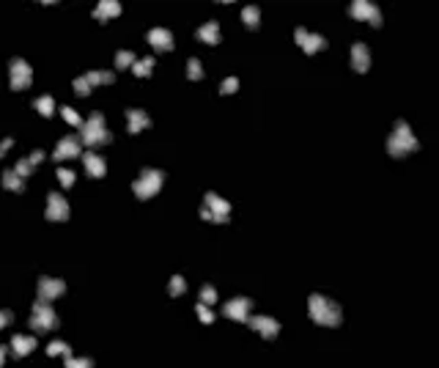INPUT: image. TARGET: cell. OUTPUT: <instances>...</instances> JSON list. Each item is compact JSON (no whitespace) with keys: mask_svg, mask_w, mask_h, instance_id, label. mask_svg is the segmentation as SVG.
<instances>
[{"mask_svg":"<svg viewBox=\"0 0 439 368\" xmlns=\"http://www.w3.org/2000/svg\"><path fill=\"white\" fill-rule=\"evenodd\" d=\"M236 88H239V80H236V77H228V80L220 85V94H233Z\"/></svg>","mask_w":439,"mask_h":368,"instance_id":"31","label":"cell"},{"mask_svg":"<svg viewBox=\"0 0 439 368\" xmlns=\"http://www.w3.org/2000/svg\"><path fill=\"white\" fill-rule=\"evenodd\" d=\"M201 302H203V305H214V302H217V292H214V286H209V283H206V286L201 289Z\"/></svg>","mask_w":439,"mask_h":368,"instance_id":"27","label":"cell"},{"mask_svg":"<svg viewBox=\"0 0 439 368\" xmlns=\"http://www.w3.org/2000/svg\"><path fill=\"white\" fill-rule=\"evenodd\" d=\"M49 354H66V357H69V346L58 341V343H52V346H49Z\"/></svg>","mask_w":439,"mask_h":368,"instance_id":"34","label":"cell"},{"mask_svg":"<svg viewBox=\"0 0 439 368\" xmlns=\"http://www.w3.org/2000/svg\"><path fill=\"white\" fill-rule=\"evenodd\" d=\"M368 66H370L368 47H365V44H351V69L363 74V72H368Z\"/></svg>","mask_w":439,"mask_h":368,"instance_id":"12","label":"cell"},{"mask_svg":"<svg viewBox=\"0 0 439 368\" xmlns=\"http://www.w3.org/2000/svg\"><path fill=\"white\" fill-rule=\"evenodd\" d=\"M33 327H39V330H49V327H55V313L49 311V305H44V302H39L33 311Z\"/></svg>","mask_w":439,"mask_h":368,"instance_id":"13","label":"cell"},{"mask_svg":"<svg viewBox=\"0 0 439 368\" xmlns=\"http://www.w3.org/2000/svg\"><path fill=\"white\" fill-rule=\"evenodd\" d=\"M187 77H189V80H201V77H203V66H201L198 58H189V61H187Z\"/></svg>","mask_w":439,"mask_h":368,"instance_id":"24","label":"cell"},{"mask_svg":"<svg viewBox=\"0 0 439 368\" xmlns=\"http://www.w3.org/2000/svg\"><path fill=\"white\" fill-rule=\"evenodd\" d=\"M3 181H6V187H11V190H22L20 179H17L14 173H6V179H3Z\"/></svg>","mask_w":439,"mask_h":368,"instance_id":"35","label":"cell"},{"mask_svg":"<svg viewBox=\"0 0 439 368\" xmlns=\"http://www.w3.org/2000/svg\"><path fill=\"white\" fill-rule=\"evenodd\" d=\"M66 368H91V360H66Z\"/></svg>","mask_w":439,"mask_h":368,"instance_id":"36","label":"cell"},{"mask_svg":"<svg viewBox=\"0 0 439 368\" xmlns=\"http://www.w3.org/2000/svg\"><path fill=\"white\" fill-rule=\"evenodd\" d=\"M85 168H88V173L91 176H105V160L96 157V154H85Z\"/></svg>","mask_w":439,"mask_h":368,"instance_id":"20","label":"cell"},{"mask_svg":"<svg viewBox=\"0 0 439 368\" xmlns=\"http://www.w3.org/2000/svg\"><path fill=\"white\" fill-rule=\"evenodd\" d=\"M17 173H22V176L30 173V160H22L20 165H17Z\"/></svg>","mask_w":439,"mask_h":368,"instance_id":"38","label":"cell"},{"mask_svg":"<svg viewBox=\"0 0 439 368\" xmlns=\"http://www.w3.org/2000/svg\"><path fill=\"white\" fill-rule=\"evenodd\" d=\"M121 14V3L118 0H102L96 6V11H93V17H96L99 22H107L113 20V17H118Z\"/></svg>","mask_w":439,"mask_h":368,"instance_id":"14","label":"cell"},{"mask_svg":"<svg viewBox=\"0 0 439 368\" xmlns=\"http://www.w3.org/2000/svg\"><path fill=\"white\" fill-rule=\"evenodd\" d=\"M39 292H42V297H55V294L63 292V283L61 280H52V278H44L39 283Z\"/></svg>","mask_w":439,"mask_h":368,"instance_id":"21","label":"cell"},{"mask_svg":"<svg viewBox=\"0 0 439 368\" xmlns=\"http://www.w3.org/2000/svg\"><path fill=\"white\" fill-rule=\"evenodd\" d=\"M83 80L88 85H105V83H116V74L113 72H88V74H83Z\"/></svg>","mask_w":439,"mask_h":368,"instance_id":"19","label":"cell"},{"mask_svg":"<svg viewBox=\"0 0 439 368\" xmlns=\"http://www.w3.org/2000/svg\"><path fill=\"white\" fill-rule=\"evenodd\" d=\"M206 209H209V215H211V220H214V222H228L231 206H228V201H223L217 193L206 195Z\"/></svg>","mask_w":439,"mask_h":368,"instance_id":"7","label":"cell"},{"mask_svg":"<svg viewBox=\"0 0 439 368\" xmlns=\"http://www.w3.org/2000/svg\"><path fill=\"white\" fill-rule=\"evenodd\" d=\"M242 22L247 28H258V22H261V11L258 6H244L242 8Z\"/></svg>","mask_w":439,"mask_h":368,"instance_id":"22","label":"cell"},{"mask_svg":"<svg viewBox=\"0 0 439 368\" xmlns=\"http://www.w3.org/2000/svg\"><path fill=\"white\" fill-rule=\"evenodd\" d=\"M184 289H187V283H184V278H179V275H176V278L170 280V286H167V292L173 294V297H179V294H184Z\"/></svg>","mask_w":439,"mask_h":368,"instance_id":"28","label":"cell"},{"mask_svg":"<svg viewBox=\"0 0 439 368\" xmlns=\"http://www.w3.org/2000/svg\"><path fill=\"white\" fill-rule=\"evenodd\" d=\"M83 140L88 143V146L110 143V132L105 129V118H102V113H93V116L83 124Z\"/></svg>","mask_w":439,"mask_h":368,"instance_id":"3","label":"cell"},{"mask_svg":"<svg viewBox=\"0 0 439 368\" xmlns=\"http://www.w3.org/2000/svg\"><path fill=\"white\" fill-rule=\"evenodd\" d=\"M0 363H3V349H0Z\"/></svg>","mask_w":439,"mask_h":368,"instance_id":"40","label":"cell"},{"mask_svg":"<svg viewBox=\"0 0 439 368\" xmlns=\"http://www.w3.org/2000/svg\"><path fill=\"white\" fill-rule=\"evenodd\" d=\"M135 63V52H129V49H118L116 52V66L118 69H126V66H132Z\"/></svg>","mask_w":439,"mask_h":368,"instance_id":"23","label":"cell"},{"mask_svg":"<svg viewBox=\"0 0 439 368\" xmlns=\"http://www.w3.org/2000/svg\"><path fill=\"white\" fill-rule=\"evenodd\" d=\"M11 319V316H8V313H0V327H6V321Z\"/></svg>","mask_w":439,"mask_h":368,"instance_id":"39","label":"cell"},{"mask_svg":"<svg viewBox=\"0 0 439 368\" xmlns=\"http://www.w3.org/2000/svg\"><path fill=\"white\" fill-rule=\"evenodd\" d=\"M250 299H231V302H225L223 313L228 316V319H236V321H247V316H250Z\"/></svg>","mask_w":439,"mask_h":368,"instance_id":"11","label":"cell"},{"mask_svg":"<svg viewBox=\"0 0 439 368\" xmlns=\"http://www.w3.org/2000/svg\"><path fill=\"white\" fill-rule=\"evenodd\" d=\"M148 44L154 49H160V52H167V49H173V33L167 28H151L148 30Z\"/></svg>","mask_w":439,"mask_h":368,"instance_id":"10","label":"cell"},{"mask_svg":"<svg viewBox=\"0 0 439 368\" xmlns=\"http://www.w3.org/2000/svg\"><path fill=\"white\" fill-rule=\"evenodd\" d=\"M88 91H91V85L85 83L83 77H77V80H74V94H77V97H85Z\"/></svg>","mask_w":439,"mask_h":368,"instance_id":"32","label":"cell"},{"mask_svg":"<svg viewBox=\"0 0 439 368\" xmlns=\"http://www.w3.org/2000/svg\"><path fill=\"white\" fill-rule=\"evenodd\" d=\"M77 154H80V140L77 138H63L61 143H58V151H55L58 160H63V157H77Z\"/></svg>","mask_w":439,"mask_h":368,"instance_id":"18","label":"cell"},{"mask_svg":"<svg viewBox=\"0 0 439 368\" xmlns=\"http://www.w3.org/2000/svg\"><path fill=\"white\" fill-rule=\"evenodd\" d=\"M58 176H61V181L66 184V187H69V184H74V173H71V171H61Z\"/></svg>","mask_w":439,"mask_h":368,"instance_id":"37","label":"cell"},{"mask_svg":"<svg viewBox=\"0 0 439 368\" xmlns=\"http://www.w3.org/2000/svg\"><path fill=\"white\" fill-rule=\"evenodd\" d=\"M162 179H165V176H162V171L146 168V171L140 173V179L135 181V195H138V198H143V201H146V198H151L154 193H160Z\"/></svg>","mask_w":439,"mask_h":368,"instance_id":"4","label":"cell"},{"mask_svg":"<svg viewBox=\"0 0 439 368\" xmlns=\"http://www.w3.org/2000/svg\"><path fill=\"white\" fill-rule=\"evenodd\" d=\"M151 69H154V58H143V61L132 63V72H135L138 77H146Z\"/></svg>","mask_w":439,"mask_h":368,"instance_id":"25","label":"cell"},{"mask_svg":"<svg viewBox=\"0 0 439 368\" xmlns=\"http://www.w3.org/2000/svg\"><path fill=\"white\" fill-rule=\"evenodd\" d=\"M36 107H39L44 116H49V113H52V99H49V97H42L39 102H36Z\"/></svg>","mask_w":439,"mask_h":368,"instance_id":"33","label":"cell"},{"mask_svg":"<svg viewBox=\"0 0 439 368\" xmlns=\"http://www.w3.org/2000/svg\"><path fill=\"white\" fill-rule=\"evenodd\" d=\"M247 324H250L255 333H261L264 338H275V335L280 333V324L272 316H247Z\"/></svg>","mask_w":439,"mask_h":368,"instance_id":"9","label":"cell"},{"mask_svg":"<svg viewBox=\"0 0 439 368\" xmlns=\"http://www.w3.org/2000/svg\"><path fill=\"white\" fill-rule=\"evenodd\" d=\"M294 36H297V44L305 49L307 55H313V52H319V49L327 47V39H324V36H319V33H307L305 28H297V30H294Z\"/></svg>","mask_w":439,"mask_h":368,"instance_id":"6","label":"cell"},{"mask_svg":"<svg viewBox=\"0 0 439 368\" xmlns=\"http://www.w3.org/2000/svg\"><path fill=\"white\" fill-rule=\"evenodd\" d=\"M195 36L201 39L203 44H220V25L211 20V22H206V25H201Z\"/></svg>","mask_w":439,"mask_h":368,"instance_id":"16","label":"cell"},{"mask_svg":"<svg viewBox=\"0 0 439 368\" xmlns=\"http://www.w3.org/2000/svg\"><path fill=\"white\" fill-rule=\"evenodd\" d=\"M195 311H198V316H201V321H203V324H211V321H214V313L209 311V305L198 302V305H195Z\"/></svg>","mask_w":439,"mask_h":368,"instance_id":"29","label":"cell"},{"mask_svg":"<svg viewBox=\"0 0 439 368\" xmlns=\"http://www.w3.org/2000/svg\"><path fill=\"white\" fill-rule=\"evenodd\" d=\"M415 148H417V140H415L412 129L406 126V121H395V132L387 140V151H390L393 157H404V154L415 151Z\"/></svg>","mask_w":439,"mask_h":368,"instance_id":"2","label":"cell"},{"mask_svg":"<svg viewBox=\"0 0 439 368\" xmlns=\"http://www.w3.org/2000/svg\"><path fill=\"white\" fill-rule=\"evenodd\" d=\"M66 215H69L66 201H63L58 193H52V195H49V212H47V217H49V220H66Z\"/></svg>","mask_w":439,"mask_h":368,"instance_id":"15","label":"cell"},{"mask_svg":"<svg viewBox=\"0 0 439 368\" xmlns=\"http://www.w3.org/2000/svg\"><path fill=\"white\" fill-rule=\"evenodd\" d=\"M307 308H310V316H313L316 324H321V327H338L341 324V308H338V302H332V299L321 297V294H313L310 302H307Z\"/></svg>","mask_w":439,"mask_h":368,"instance_id":"1","label":"cell"},{"mask_svg":"<svg viewBox=\"0 0 439 368\" xmlns=\"http://www.w3.org/2000/svg\"><path fill=\"white\" fill-rule=\"evenodd\" d=\"M348 14H351V20L370 22L373 28L382 25V11H379V6H373V3H368V0H354V3L348 6Z\"/></svg>","mask_w":439,"mask_h":368,"instance_id":"5","label":"cell"},{"mask_svg":"<svg viewBox=\"0 0 439 368\" xmlns=\"http://www.w3.org/2000/svg\"><path fill=\"white\" fill-rule=\"evenodd\" d=\"M126 121H129V132H143L146 126H151V118L143 110H126Z\"/></svg>","mask_w":439,"mask_h":368,"instance_id":"17","label":"cell"},{"mask_svg":"<svg viewBox=\"0 0 439 368\" xmlns=\"http://www.w3.org/2000/svg\"><path fill=\"white\" fill-rule=\"evenodd\" d=\"M63 118H66L69 124H74V126H83V118L77 116V113L71 110V107H63Z\"/></svg>","mask_w":439,"mask_h":368,"instance_id":"30","label":"cell"},{"mask_svg":"<svg viewBox=\"0 0 439 368\" xmlns=\"http://www.w3.org/2000/svg\"><path fill=\"white\" fill-rule=\"evenodd\" d=\"M33 346H36V341H33V338H22V335H17V338H14V349H17V354H28Z\"/></svg>","mask_w":439,"mask_h":368,"instance_id":"26","label":"cell"},{"mask_svg":"<svg viewBox=\"0 0 439 368\" xmlns=\"http://www.w3.org/2000/svg\"><path fill=\"white\" fill-rule=\"evenodd\" d=\"M30 77H33V72H30L28 63L20 61V58H14V61H11V88H14V91L28 88V85H30Z\"/></svg>","mask_w":439,"mask_h":368,"instance_id":"8","label":"cell"}]
</instances>
